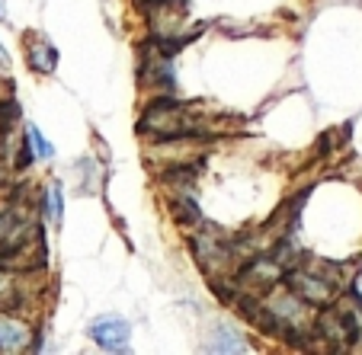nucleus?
I'll return each mask as SVG.
<instances>
[{"instance_id": "obj_1", "label": "nucleus", "mask_w": 362, "mask_h": 355, "mask_svg": "<svg viewBox=\"0 0 362 355\" xmlns=\"http://www.w3.org/2000/svg\"><path fill=\"white\" fill-rule=\"evenodd\" d=\"M282 282H286L288 291H295L305 304H317V308H324V304H330V301L337 298V282L330 279V275L315 272L311 266L288 269V272L282 275Z\"/></svg>"}, {"instance_id": "obj_2", "label": "nucleus", "mask_w": 362, "mask_h": 355, "mask_svg": "<svg viewBox=\"0 0 362 355\" xmlns=\"http://www.w3.org/2000/svg\"><path fill=\"white\" fill-rule=\"evenodd\" d=\"M90 339L103 349V352H129V339H132V327L125 317H100L90 327Z\"/></svg>"}, {"instance_id": "obj_3", "label": "nucleus", "mask_w": 362, "mask_h": 355, "mask_svg": "<svg viewBox=\"0 0 362 355\" xmlns=\"http://www.w3.org/2000/svg\"><path fill=\"white\" fill-rule=\"evenodd\" d=\"M26 61H29V68H33L35 74H55L58 48L52 45L45 35L33 32V39H29V45H26Z\"/></svg>"}, {"instance_id": "obj_4", "label": "nucleus", "mask_w": 362, "mask_h": 355, "mask_svg": "<svg viewBox=\"0 0 362 355\" xmlns=\"http://www.w3.org/2000/svg\"><path fill=\"white\" fill-rule=\"evenodd\" d=\"M33 342V333L23 320L10 314H0V352H23Z\"/></svg>"}, {"instance_id": "obj_5", "label": "nucleus", "mask_w": 362, "mask_h": 355, "mask_svg": "<svg viewBox=\"0 0 362 355\" xmlns=\"http://www.w3.org/2000/svg\"><path fill=\"white\" fill-rule=\"evenodd\" d=\"M45 218L52 221V224H62V218H64V192H62V183H48L45 186Z\"/></svg>"}, {"instance_id": "obj_6", "label": "nucleus", "mask_w": 362, "mask_h": 355, "mask_svg": "<svg viewBox=\"0 0 362 355\" xmlns=\"http://www.w3.org/2000/svg\"><path fill=\"white\" fill-rule=\"evenodd\" d=\"M26 138H29V148H33V154L35 157H42V160H52L55 157V148L42 138V131L35 128V125H26Z\"/></svg>"}, {"instance_id": "obj_7", "label": "nucleus", "mask_w": 362, "mask_h": 355, "mask_svg": "<svg viewBox=\"0 0 362 355\" xmlns=\"http://www.w3.org/2000/svg\"><path fill=\"white\" fill-rule=\"evenodd\" d=\"M7 301H13V279L0 269V304H7Z\"/></svg>"}, {"instance_id": "obj_8", "label": "nucleus", "mask_w": 362, "mask_h": 355, "mask_svg": "<svg viewBox=\"0 0 362 355\" xmlns=\"http://www.w3.org/2000/svg\"><path fill=\"white\" fill-rule=\"evenodd\" d=\"M0 71H10V55L4 45H0Z\"/></svg>"}, {"instance_id": "obj_9", "label": "nucleus", "mask_w": 362, "mask_h": 355, "mask_svg": "<svg viewBox=\"0 0 362 355\" xmlns=\"http://www.w3.org/2000/svg\"><path fill=\"white\" fill-rule=\"evenodd\" d=\"M7 16V0H0V20Z\"/></svg>"}]
</instances>
